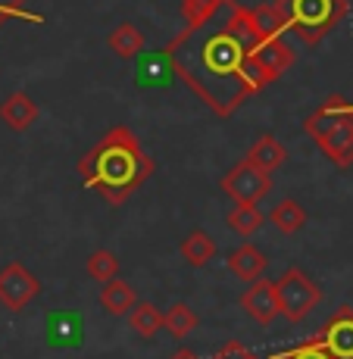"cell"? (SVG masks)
Returning a JSON list of instances; mask_svg holds the SVG:
<instances>
[{"label":"cell","instance_id":"19","mask_svg":"<svg viewBox=\"0 0 353 359\" xmlns=\"http://www.w3.org/2000/svg\"><path fill=\"white\" fill-rule=\"evenodd\" d=\"M182 257H185V262H188V266L204 269L206 262L216 257V241H213L206 231H200V229L191 231L188 238L182 241Z\"/></svg>","mask_w":353,"mask_h":359},{"label":"cell","instance_id":"9","mask_svg":"<svg viewBox=\"0 0 353 359\" xmlns=\"http://www.w3.org/2000/svg\"><path fill=\"white\" fill-rule=\"evenodd\" d=\"M241 306H244V313L251 316L253 322H260V325H269V322L275 319L279 313V294H275V281H253L251 291L241 294Z\"/></svg>","mask_w":353,"mask_h":359},{"label":"cell","instance_id":"16","mask_svg":"<svg viewBox=\"0 0 353 359\" xmlns=\"http://www.w3.org/2000/svg\"><path fill=\"white\" fill-rule=\"evenodd\" d=\"M81 337V316L75 313H53L47 319V341L57 344V347H69V344H79Z\"/></svg>","mask_w":353,"mask_h":359},{"label":"cell","instance_id":"13","mask_svg":"<svg viewBox=\"0 0 353 359\" xmlns=\"http://www.w3.org/2000/svg\"><path fill=\"white\" fill-rule=\"evenodd\" d=\"M247 160L257 165V169H262V172H269V175H272L275 169H281V165L288 163V147L281 141H275L272 135H260L257 144L247 150Z\"/></svg>","mask_w":353,"mask_h":359},{"label":"cell","instance_id":"12","mask_svg":"<svg viewBox=\"0 0 353 359\" xmlns=\"http://www.w3.org/2000/svg\"><path fill=\"white\" fill-rule=\"evenodd\" d=\"M266 266H269V257L253 244H241L228 253V269H232L241 281H260Z\"/></svg>","mask_w":353,"mask_h":359},{"label":"cell","instance_id":"10","mask_svg":"<svg viewBox=\"0 0 353 359\" xmlns=\"http://www.w3.org/2000/svg\"><path fill=\"white\" fill-rule=\"evenodd\" d=\"M225 6H232V0H182V19H185L182 34L191 38V34L204 32Z\"/></svg>","mask_w":353,"mask_h":359},{"label":"cell","instance_id":"26","mask_svg":"<svg viewBox=\"0 0 353 359\" xmlns=\"http://www.w3.org/2000/svg\"><path fill=\"white\" fill-rule=\"evenodd\" d=\"M213 359H257V356H253L251 350H247V347H244V344H241V341H228L225 347L219 350V353L213 356Z\"/></svg>","mask_w":353,"mask_h":359},{"label":"cell","instance_id":"23","mask_svg":"<svg viewBox=\"0 0 353 359\" xmlns=\"http://www.w3.org/2000/svg\"><path fill=\"white\" fill-rule=\"evenodd\" d=\"M88 275H91L94 281H103V285H109V281H116V272H119V259H116L113 250H94L91 257L85 262Z\"/></svg>","mask_w":353,"mask_h":359},{"label":"cell","instance_id":"14","mask_svg":"<svg viewBox=\"0 0 353 359\" xmlns=\"http://www.w3.org/2000/svg\"><path fill=\"white\" fill-rule=\"evenodd\" d=\"M251 22L262 38H281V32L288 29V16L279 0H275V4H269V0L266 4H257L251 10Z\"/></svg>","mask_w":353,"mask_h":359},{"label":"cell","instance_id":"22","mask_svg":"<svg viewBox=\"0 0 353 359\" xmlns=\"http://www.w3.org/2000/svg\"><path fill=\"white\" fill-rule=\"evenodd\" d=\"M128 322H131V331H138L141 337H147V341H150V337L163 328V313L154 306V303L138 300L135 309L128 313Z\"/></svg>","mask_w":353,"mask_h":359},{"label":"cell","instance_id":"25","mask_svg":"<svg viewBox=\"0 0 353 359\" xmlns=\"http://www.w3.org/2000/svg\"><path fill=\"white\" fill-rule=\"evenodd\" d=\"M13 19H25V22H44L41 13H32L25 0H0V29Z\"/></svg>","mask_w":353,"mask_h":359},{"label":"cell","instance_id":"8","mask_svg":"<svg viewBox=\"0 0 353 359\" xmlns=\"http://www.w3.org/2000/svg\"><path fill=\"white\" fill-rule=\"evenodd\" d=\"M335 359H353V306H341L316 334Z\"/></svg>","mask_w":353,"mask_h":359},{"label":"cell","instance_id":"17","mask_svg":"<svg viewBox=\"0 0 353 359\" xmlns=\"http://www.w3.org/2000/svg\"><path fill=\"white\" fill-rule=\"evenodd\" d=\"M107 44H109V50H113L116 57H122V60H135L138 53L144 50V34L138 32V25L122 22V25H116V29L109 32Z\"/></svg>","mask_w":353,"mask_h":359},{"label":"cell","instance_id":"20","mask_svg":"<svg viewBox=\"0 0 353 359\" xmlns=\"http://www.w3.org/2000/svg\"><path fill=\"white\" fill-rule=\"evenodd\" d=\"M163 328L169 331L175 341H185V337L197 328V316H194V309L188 306V303L178 300V303H172V306L163 313Z\"/></svg>","mask_w":353,"mask_h":359},{"label":"cell","instance_id":"5","mask_svg":"<svg viewBox=\"0 0 353 359\" xmlns=\"http://www.w3.org/2000/svg\"><path fill=\"white\" fill-rule=\"evenodd\" d=\"M275 294H279V313L288 322H300L319 306L322 291L316 287V281L309 278L303 269L291 266L275 278Z\"/></svg>","mask_w":353,"mask_h":359},{"label":"cell","instance_id":"2","mask_svg":"<svg viewBox=\"0 0 353 359\" xmlns=\"http://www.w3.org/2000/svg\"><path fill=\"white\" fill-rule=\"evenodd\" d=\"M154 169V156L144 150L141 137L128 126L109 128L79 160L81 182L97 191L109 206L126 203L144 182H150Z\"/></svg>","mask_w":353,"mask_h":359},{"label":"cell","instance_id":"7","mask_svg":"<svg viewBox=\"0 0 353 359\" xmlns=\"http://www.w3.org/2000/svg\"><path fill=\"white\" fill-rule=\"evenodd\" d=\"M38 294H41L38 275L29 272L22 262H6V266L0 269V306L4 309L19 313V309L29 306Z\"/></svg>","mask_w":353,"mask_h":359},{"label":"cell","instance_id":"11","mask_svg":"<svg viewBox=\"0 0 353 359\" xmlns=\"http://www.w3.org/2000/svg\"><path fill=\"white\" fill-rule=\"evenodd\" d=\"M38 119V103H34L25 91L10 94L4 103H0V122H6L13 131H29Z\"/></svg>","mask_w":353,"mask_h":359},{"label":"cell","instance_id":"24","mask_svg":"<svg viewBox=\"0 0 353 359\" xmlns=\"http://www.w3.org/2000/svg\"><path fill=\"white\" fill-rule=\"evenodd\" d=\"M269 359H335V356L322 347L319 337H309V341H303V344H294V347H288V350H279V353H272Z\"/></svg>","mask_w":353,"mask_h":359},{"label":"cell","instance_id":"21","mask_svg":"<svg viewBox=\"0 0 353 359\" xmlns=\"http://www.w3.org/2000/svg\"><path fill=\"white\" fill-rule=\"evenodd\" d=\"M262 222H266V216H262L260 206H253V203H238L232 212H228V229L234 234H241V238L257 234L262 229Z\"/></svg>","mask_w":353,"mask_h":359},{"label":"cell","instance_id":"1","mask_svg":"<svg viewBox=\"0 0 353 359\" xmlns=\"http://www.w3.org/2000/svg\"><path fill=\"white\" fill-rule=\"evenodd\" d=\"M260 32L251 22L247 6H232V16L219 32L206 34L194 57L172 53L169 66L185 85L197 94L219 119L238 113L247 97L260 94L269 85L253 60V44Z\"/></svg>","mask_w":353,"mask_h":359},{"label":"cell","instance_id":"3","mask_svg":"<svg viewBox=\"0 0 353 359\" xmlns=\"http://www.w3.org/2000/svg\"><path fill=\"white\" fill-rule=\"evenodd\" d=\"M303 131L313 137V144L328 156L335 169L353 165V103L341 94H331L313 116H307Z\"/></svg>","mask_w":353,"mask_h":359},{"label":"cell","instance_id":"6","mask_svg":"<svg viewBox=\"0 0 353 359\" xmlns=\"http://www.w3.org/2000/svg\"><path fill=\"white\" fill-rule=\"evenodd\" d=\"M219 184H222L225 194L234 197L238 203H253L257 206L260 200L269 194V188H272V175L257 169L251 160H241L232 172H225Z\"/></svg>","mask_w":353,"mask_h":359},{"label":"cell","instance_id":"18","mask_svg":"<svg viewBox=\"0 0 353 359\" xmlns=\"http://www.w3.org/2000/svg\"><path fill=\"white\" fill-rule=\"evenodd\" d=\"M269 222L275 225L281 234H297L307 225V210H303L297 200H281V203L272 206V212H269Z\"/></svg>","mask_w":353,"mask_h":359},{"label":"cell","instance_id":"15","mask_svg":"<svg viewBox=\"0 0 353 359\" xmlns=\"http://www.w3.org/2000/svg\"><path fill=\"white\" fill-rule=\"evenodd\" d=\"M135 303H138V294L126 281H109V285H103L100 306L107 309L109 316H128L131 309H135Z\"/></svg>","mask_w":353,"mask_h":359},{"label":"cell","instance_id":"27","mask_svg":"<svg viewBox=\"0 0 353 359\" xmlns=\"http://www.w3.org/2000/svg\"><path fill=\"white\" fill-rule=\"evenodd\" d=\"M169 359H200L197 353H194V350H188V347H182V350H175V353H172Z\"/></svg>","mask_w":353,"mask_h":359},{"label":"cell","instance_id":"4","mask_svg":"<svg viewBox=\"0 0 353 359\" xmlns=\"http://www.w3.org/2000/svg\"><path fill=\"white\" fill-rule=\"evenodd\" d=\"M279 4L288 16V29L307 47H316L347 16V0H279Z\"/></svg>","mask_w":353,"mask_h":359}]
</instances>
